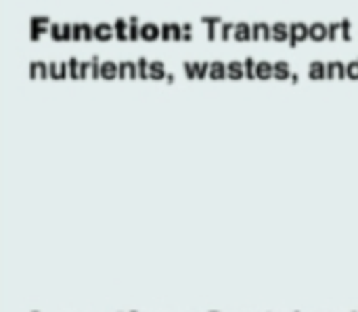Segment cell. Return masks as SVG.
<instances>
[{
  "label": "cell",
  "mask_w": 358,
  "mask_h": 312,
  "mask_svg": "<svg viewBox=\"0 0 358 312\" xmlns=\"http://www.w3.org/2000/svg\"><path fill=\"white\" fill-rule=\"evenodd\" d=\"M327 78H331V80H342V78H346V63H342V61H331V63H327Z\"/></svg>",
  "instance_id": "obj_12"
},
{
  "label": "cell",
  "mask_w": 358,
  "mask_h": 312,
  "mask_svg": "<svg viewBox=\"0 0 358 312\" xmlns=\"http://www.w3.org/2000/svg\"><path fill=\"white\" fill-rule=\"evenodd\" d=\"M308 76H310V80H323V78H327V63L313 61L310 67H308Z\"/></svg>",
  "instance_id": "obj_18"
},
{
  "label": "cell",
  "mask_w": 358,
  "mask_h": 312,
  "mask_svg": "<svg viewBox=\"0 0 358 312\" xmlns=\"http://www.w3.org/2000/svg\"><path fill=\"white\" fill-rule=\"evenodd\" d=\"M243 65H245V78H256V65H258V61H254L252 57H248L245 61H243Z\"/></svg>",
  "instance_id": "obj_29"
},
{
  "label": "cell",
  "mask_w": 358,
  "mask_h": 312,
  "mask_svg": "<svg viewBox=\"0 0 358 312\" xmlns=\"http://www.w3.org/2000/svg\"><path fill=\"white\" fill-rule=\"evenodd\" d=\"M292 69H289V63L287 61H277L275 63V78L277 80H292Z\"/></svg>",
  "instance_id": "obj_21"
},
{
  "label": "cell",
  "mask_w": 358,
  "mask_h": 312,
  "mask_svg": "<svg viewBox=\"0 0 358 312\" xmlns=\"http://www.w3.org/2000/svg\"><path fill=\"white\" fill-rule=\"evenodd\" d=\"M329 40H331V42L342 40V25H340V21L329 23Z\"/></svg>",
  "instance_id": "obj_27"
},
{
  "label": "cell",
  "mask_w": 358,
  "mask_h": 312,
  "mask_svg": "<svg viewBox=\"0 0 358 312\" xmlns=\"http://www.w3.org/2000/svg\"><path fill=\"white\" fill-rule=\"evenodd\" d=\"M172 40H176V42L182 40V25L180 23H172Z\"/></svg>",
  "instance_id": "obj_36"
},
{
  "label": "cell",
  "mask_w": 358,
  "mask_h": 312,
  "mask_svg": "<svg viewBox=\"0 0 358 312\" xmlns=\"http://www.w3.org/2000/svg\"><path fill=\"white\" fill-rule=\"evenodd\" d=\"M141 40H145V42L162 40V25H155V23H145V25H141Z\"/></svg>",
  "instance_id": "obj_5"
},
{
  "label": "cell",
  "mask_w": 358,
  "mask_h": 312,
  "mask_svg": "<svg viewBox=\"0 0 358 312\" xmlns=\"http://www.w3.org/2000/svg\"><path fill=\"white\" fill-rule=\"evenodd\" d=\"M82 40H84V25L73 23V42H82Z\"/></svg>",
  "instance_id": "obj_33"
},
{
  "label": "cell",
  "mask_w": 358,
  "mask_h": 312,
  "mask_svg": "<svg viewBox=\"0 0 358 312\" xmlns=\"http://www.w3.org/2000/svg\"><path fill=\"white\" fill-rule=\"evenodd\" d=\"M67 71H69V78H73V80H80V71H82V61H78L76 57L67 59Z\"/></svg>",
  "instance_id": "obj_22"
},
{
  "label": "cell",
  "mask_w": 358,
  "mask_h": 312,
  "mask_svg": "<svg viewBox=\"0 0 358 312\" xmlns=\"http://www.w3.org/2000/svg\"><path fill=\"white\" fill-rule=\"evenodd\" d=\"M273 40L275 42H289V25L283 21L273 23Z\"/></svg>",
  "instance_id": "obj_14"
},
{
  "label": "cell",
  "mask_w": 358,
  "mask_h": 312,
  "mask_svg": "<svg viewBox=\"0 0 358 312\" xmlns=\"http://www.w3.org/2000/svg\"><path fill=\"white\" fill-rule=\"evenodd\" d=\"M340 25H342V40L350 42V40H352V23H350L348 19H342Z\"/></svg>",
  "instance_id": "obj_28"
},
{
  "label": "cell",
  "mask_w": 358,
  "mask_h": 312,
  "mask_svg": "<svg viewBox=\"0 0 358 312\" xmlns=\"http://www.w3.org/2000/svg\"><path fill=\"white\" fill-rule=\"evenodd\" d=\"M113 36H115V27L111 23H99V25H94V40L109 42Z\"/></svg>",
  "instance_id": "obj_6"
},
{
  "label": "cell",
  "mask_w": 358,
  "mask_h": 312,
  "mask_svg": "<svg viewBox=\"0 0 358 312\" xmlns=\"http://www.w3.org/2000/svg\"><path fill=\"white\" fill-rule=\"evenodd\" d=\"M162 40L164 42H170L172 40V23H164L162 25Z\"/></svg>",
  "instance_id": "obj_34"
},
{
  "label": "cell",
  "mask_w": 358,
  "mask_h": 312,
  "mask_svg": "<svg viewBox=\"0 0 358 312\" xmlns=\"http://www.w3.org/2000/svg\"><path fill=\"white\" fill-rule=\"evenodd\" d=\"M235 40H237V42H250V40H254L252 25L245 23V21L235 23Z\"/></svg>",
  "instance_id": "obj_8"
},
{
  "label": "cell",
  "mask_w": 358,
  "mask_h": 312,
  "mask_svg": "<svg viewBox=\"0 0 358 312\" xmlns=\"http://www.w3.org/2000/svg\"><path fill=\"white\" fill-rule=\"evenodd\" d=\"M113 27H115V38L120 42H128L130 40V23H128V19H117L113 23Z\"/></svg>",
  "instance_id": "obj_13"
},
{
  "label": "cell",
  "mask_w": 358,
  "mask_h": 312,
  "mask_svg": "<svg viewBox=\"0 0 358 312\" xmlns=\"http://www.w3.org/2000/svg\"><path fill=\"white\" fill-rule=\"evenodd\" d=\"M48 73H50L52 80H63V78H67V76H69V71H67V61H55V63H50V65H48Z\"/></svg>",
  "instance_id": "obj_11"
},
{
  "label": "cell",
  "mask_w": 358,
  "mask_h": 312,
  "mask_svg": "<svg viewBox=\"0 0 358 312\" xmlns=\"http://www.w3.org/2000/svg\"><path fill=\"white\" fill-rule=\"evenodd\" d=\"M82 25H84V40H86V42L94 40V27H92L90 23H82Z\"/></svg>",
  "instance_id": "obj_37"
},
{
  "label": "cell",
  "mask_w": 358,
  "mask_h": 312,
  "mask_svg": "<svg viewBox=\"0 0 358 312\" xmlns=\"http://www.w3.org/2000/svg\"><path fill=\"white\" fill-rule=\"evenodd\" d=\"M310 40L313 42H323V40H329V25L325 23H313L310 25Z\"/></svg>",
  "instance_id": "obj_9"
},
{
  "label": "cell",
  "mask_w": 358,
  "mask_h": 312,
  "mask_svg": "<svg viewBox=\"0 0 358 312\" xmlns=\"http://www.w3.org/2000/svg\"><path fill=\"white\" fill-rule=\"evenodd\" d=\"M308 38H310V25L300 23V21L289 23V46H292V48H296L300 42H304V40H308Z\"/></svg>",
  "instance_id": "obj_1"
},
{
  "label": "cell",
  "mask_w": 358,
  "mask_h": 312,
  "mask_svg": "<svg viewBox=\"0 0 358 312\" xmlns=\"http://www.w3.org/2000/svg\"><path fill=\"white\" fill-rule=\"evenodd\" d=\"M227 71H229L231 80H241L245 76V65L241 61H231V63H227Z\"/></svg>",
  "instance_id": "obj_20"
},
{
  "label": "cell",
  "mask_w": 358,
  "mask_h": 312,
  "mask_svg": "<svg viewBox=\"0 0 358 312\" xmlns=\"http://www.w3.org/2000/svg\"><path fill=\"white\" fill-rule=\"evenodd\" d=\"M201 23L208 27V34H206L208 42H214L216 38H220V27L224 23L220 17H201Z\"/></svg>",
  "instance_id": "obj_3"
},
{
  "label": "cell",
  "mask_w": 358,
  "mask_h": 312,
  "mask_svg": "<svg viewBox=\"0 0 358 312\" xmlns=\"http://www.w3.org/2000/svg\"><path fill=\"white\" fill-rule=\"evenodd\" d=\"M90 76V61H82V71H80V80H86Z\"/></svg>",
  "instance_id": "obj_39"
},
{
  "label": "cell",
  "mask_w": 358,
  "mask_h": 312,
  "mask_svg": "<svg viewBox=\"0 0 358 312\" xmlns=\"http://www.w3.org/2000/svg\"><path fill=\"white\" fill-rule=\"evenodd\" d=\"M252 34H254V40L268 42V40H273V25H268L264 21H258V23L252 25Z\"/></svg>",
  "instance_id": "obj_4"
},
{
  "label": "cell",
  "mask_w": 358,
  "mask_h": 312,
  "mask_svg": "<svg viewBox=\"0 0 358 312\" xmlns=\"http://www.w3.org/2000/svg\"><path fill=\"white\" fill-rule=\"evenodd\" d=\"M195 71H197V78H206V76H210V63H206V61H195Z\"/></svg>",
  "instance_id": "obj_30"
},
{
  "label": "cell",
  "mask_w": 358,
  "mask_h": 312,
  "mask_svg": "<svg viewBox=\"0 0 358 312\" xmlns=\"http://www.w3.org/2000/svg\"><path fill=\"white\" fill-rule=\"evenodd\" d=\"M182 40H193V25L191 23H185L182 25Z\"/></svg>",
  "instance_id": "obj_38"
},
{
  "label": "cell",
  "mask_w": 358,
  "mask_h": 312,
  "mask_svg": "<svg viewBox=\"0 0 358 312\" xmlns=\"http://www.w3.org/2000/svg\"><path fill=\"white\" fill-rule=\"evenodd\" d=\"M128 23H130V40H132V42L141 40V25H138V19H136V17H130Z\"/></svg>",
  "instance_id": "obj_25"
},
{
  "label": "cell",
  "mask_w": 358,
  "mask_h": 312,
  "mask_svg": "<svg viewBox=\"0 0 358 312\" xmlns=\"http://www.w3.org/2000/svg\"><path fill=\"white\" fill-rule=\"evenodd\" d=\"M166 65L162 61H151L149 65V80H166Z\"/></svg>",
  "instance_id": "obj_19"
},
{
  "label": "cell",
  "mask_w": 358,
  "mask_h": 312,
  "mask_svg": "<svg viewBox=\"0 0 358 312\" xmlns=\"http://www.w3.org/2000/svg\"><path fill=\"white\" fill-rule=\"evenodd\" d=\"M101 78H105V80L120 78V63H113V61H103V65H101Z\"/></svg>",
  "instance_id": "obj_15"
},
{
  "label": "cell",
  "mask_w": 358,
  "mask_h": 312,
  "mask_svg": "<svg viewBox=\"0 0 358 312\" xmlns=\"http://www.w3.org/2000/svg\"><path fill=\"white\" fill-rule=\"evenodd\" d=\"M346 78H350V80H358V59L357 61L346 63Z\"/></svg>",
  "instance_id": "obj_31"
},
{
  "label": "cell",
  "mask_w": 358,
  "mask_h": 312,
  "mask_svg": "<svg viewBox=\"0 0 358 312\" xmlns=\"http://www.w3.org/2000/svg\"><path fill=\"white\" fill-rule=\"evenodd\" d=\"M50 21L46 19V17H31L29 19V38L36 42V40H40L44 34H50Z\"/></svg>",
  "instance_id": "obj_2"
},
{
  "label": "cell",
  "mask_w": 358,
  "mask_h": 312,
  "mask_svg": "<svg viewBox=\"0 0 358 312\" xmlns=\"http://www.w3.org/2000/svg\"><path fill=\"white\" fill-rule=\"evenodd\" d=\"M136 65H138V78H143V80H149V65H151V63H149L145 57H138Z\"/></svg>",
  "instance_id": "obj_26"
},
{
  "label": "cell",
  "mask_w": 358,
  "mask_h": 312,
  "mask_svg": "<svg viewBox=\"0 0 358 312\" xmlns=\"http://www.w3.org/2000/svg\"><path fill=\"white\" fill-rule=\"evenodd\" d=\"M210 78H212V80H224V78H229L227 63H222V61H212V63H210Z\"/></svg>",
  "instance_id": "obj_17"
},
{
  "label": "cell",
  "mask_w": 358,
  "mask_h": 312,
  "mask_svg": "<svg viewBox=\"0 0 358 312\" xmlns=\"http://www.w3.org/2000/svg\"><path fill=\"white\" fill-rule=\"evenodd\" d=\"M185 73H187V78H191V80H195V78H197L195 61H187V63H185Z\"/></svg>",
  "instance_id": "obj_35"
},
{
  "label": "cell",
  "mask_w": 358,
  "mask_h": 312,
  "mask_svg": "<svg viewBox=\"0 0 358 312\" xmlns=\"http://www.w3.org/2000/svg\"><path fill=\"white\" fill-rule=\"evenodd\" d=\"M101 65L103 63H99V57H92L90 59V76L92 78H101Z\"/></svg>",
  "instance_id": "obj_32"
},
{
  "label": "cell",
  "mask_w": 358,
  "mask_h": 312,
  "mask_svg": "<svg viewBox=\"0 0 358 312\" xmlns=\"http://www.w3.org/2000/svg\"><path fill=\"white\" fill-rule=\"evenodd\" d=\"M120 78L122 80H134V78H138V65H136V61H122L120 63Z\"/></svg>",
  "instance_id": "obj_10"
},
{
  "label": "cell",
  "mask_w": 358,
  "mask_h": 312,
  "mask_svg": "<svg viewBox=\"0 0 358 312\" xmlns=\"http://www.w3.org/2000/svg\"><path fill=\"white\" fill-rule=\"evenodd\" d=\"M220 40L222 42L235 40V23H222V27H220Z\"/></svg>",
  "instance_id": "obj_23"
},
{
  "label": "cell",
  "mask_w": 358,
  "mask_h": 312,
  "mask_svg": "<svg viewBox=\"0 0 358 312\" xmlns=\"http://www.w3.org/2000/svg\"><path fill=\"white\" fill-rule=\"evenodd\" d=\"M256 78H260V80L275 78V63H268V61H258V65H256Z\"/></svg>",
  "instance_id": "obj_16"
},
{
  "label": "cell",
  "mask_w": 358,
  "mask_h": 312,
  "mask_svg": "<svg viewBox=\"0 0 358 312\" xmlns=\"http://www.w3.org/2000/svg\"><path fill=\"white\" fill-rule=\"evenodd\" d=\"M50 38L55 42H65V29H63V23H52L50 25Z\"/></svg>",
  "instance_id": "obj_24"
},
{
  "label": "cell",
  "mask_w": 358,
  "mask_h": 312,
  "mask_svg": "<svg viewBox=\"0 0 358 312\" xmlns=\"http://www.w3.org/2000/svg\"><path fill=\"white\" fill-rule=\"evenodd\" d=\"M48 76H50L48 73V63H44V61H31L29 63V78L31 80H44Z\"/></svg>",
  "instance_id": "obj_7"
}]
</instances>
